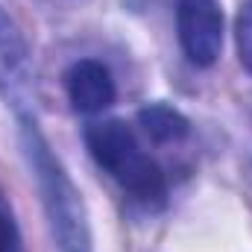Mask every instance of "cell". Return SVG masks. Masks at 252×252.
Listing matches in <instances>:
<instances>
[{"label": "cell", "mask_w": 252, "mask_h": 252, "mask_svg": "<svg viewBox=\"0 0 252 252\" xmlns=\"http://www.w3.org/2000/svg\"><path fill=\"white\" fill-rule=\"evenodd\" d=\"M15 121H18V138H21L24 158L35 176L41 205L47 214V226H50V235H53L59 252H94L82 193L70 182L62 161L53 156L44 132L38 129L35 112L18 115Z\"/></svg>", "instance_id": "obj_1"}, {"label": "cell", "mask_w": 252, "mask_h": 252, "mask_svg": "<svg viewBox=\"0 0 252 252\" xmlns=\"http://www.w3.org/2000/svg\"><path fill=\"white\" fill-rule=\"evenodd\" d=\"M91 158L147 208H161L167 199V182L161 167L141 150L135 132L124 121H100L85 129Z\"/></svg>", "instance_id": "obj_2"}, {"label": "cell", "mask_w": 252, "mask_h": 252, "mask_svg": "<svg viewBox=\"0 0 252 252\" xmlns=\"http://www.w3.org/2000/svg\"><path fill=\"white\" fill-rule=\"evenodd\" d=\"M176 32L190 64L211 67L223 50V12L217 0H179Z\"/></svg>", "instance_id": "obj_3"}, {"label": "cell", "mask_w": 252, "mask_h": 252, "mask_svg": "<svg viewBox=\"0 0 252 252\" xmlns=\"http://www.w3.org/2000/svg\"><path fill=\"white\" fill-rule=\"evenodd\" d=\"M0 97L15 112V118L35 112L30 50H27L15 21L3 12V6H0Z\"/></svg>", "instance_id": "obj_4"}, {"label": "cell", "mask_w": 252, "mask_h": 252, "mask_svg": "<svg viewBox=\"0 0 252 252\" xmlns=\"http://www.w3.org/2000/svg\"><path fill=\"white\" fill-rule=\"evenodd\" d=\"M67 100L82 115H97L115 103V79L109 67L97 59H79L64 73Z\"/></svg>", "instance_id": "obj_5"}, {"label": "cell", "mask_w": 252, "mask_h": 252, "mask_svg": "<svg viewBox=\"0 0 252 252\" xmlns=\"http://www.w3.org/2000/svg\"><path fill=\"white\" fill-rule=\"evenodd\" d=\"M138 124L141 129L156 141V144H170V141H182L188 135V118L182 112H176L173 106L164 103H150L138 112Z\"/></svg>", "instance_id": "obj_6"}, {"label": "cell", "mask_w": 252, "mask_h": 252, "mask_svg": "<svg viewBox=\"0 0 252 252\" xmlns=\"http://www.w3.org/2000/svg\"><path fill=\"white\" fill-rule=\"evenodd\" d=\"M235 32H238V56H241V64L252 73V0H247L241 6Z\"/></svg>", "instance_id": "obj_7"}, {"label": "cell", "mask_w": 252, "mask_h": 252, "mask_svg": "<svg viewBox=\"0 0 252 252\" xmlns=\"http://www.w3.org/2000/svg\"><path fill=\"white\" fill-rule=\"evenodd\" d=\"M18 235V229H15V223L6 217V214H0V252H6V247L12 244V238Z\"/></svg>", "instance_id": "obj_8"}, {"label": "cell", "mask_w": 252, "mask_h": 252, "mask_svg": "<svg viewBox=\"0 0 252 252\" xmlns=\"http://www.w3.org/2000/svg\"><path fill=\"white\" fill-rule=\"evenodd\" d=\"M6 252H24V250H21V238H18V235L12 238V244L6 247Z\"/></svg>", "instance_id": "obj_9"}]
</instances>
